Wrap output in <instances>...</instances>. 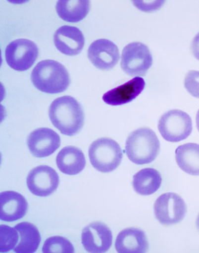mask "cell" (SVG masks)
Segmentation results:
<instances>
[{
  "instance_id": "6da1fadb",
  "label": "cell",
  "mask_w": 199,
  "mask_h": 253,
  "mask_svg": "<svg viewBox=\"0 0 199 253\" xmlns=\"http://www.w3.org/2000/svg\"><path fill=\"white\" fill-rule=\"evenodd\" d=\"M49 115L53 126L65 135H76L84 124L81 104L74 98L67 95L56 98L51 103Z\"/></svg>"
},
{
  "instance_id": "7a4b0ae2",
  "label": "cell",
  "mask_w": 199,
  "mask_h": 253,
  "mask_svg": "<svg viewBox=\"0 0 199 253\" xmlns=\"http://www.w3.org/2000/svg\"><path fill=\"white\" fill-rule=\"evenodd\" d=\"M31 79L37 89L48 94L62 93L70 84V77L66 68L52 60L38 63L32 72Z\"/></svg>"
},
{
  "instance_id": "3957f363",
  "label": "cell",
  "mask_w": 199,
  "mask_h": 253,
  "mask_svg": "<svg viewBox=\"0 0 199 253\" xmlns=\"http://www.w3.org/2000/svg\"><path fill=\"white\" fill-rule=\"evenodd\" d=\"M160 143L150 128H140L132 132L126 141L125 151L128 159L137 165L148 164L158 156Z\"/></svg>"
},
{
  "instance_id": "277c9868",
  "label": "cell",
  "mask_w": 199,
  "mask_h": 253,
  "mask_svg": "<svg viewBox=\"0 0 199 253\" xmlns=\"http://www.w3.org/2000/svg\"><path fill=\"white\" fill-rule=\"evenodd\" d=\"M89 154L92 166L101 172L116 170L123 157L119 144L108 137L100 138L94 141L90 145Z\"/></svg>"
},
{
  "instance_id": "5b68a950",
  "label": "cell",
  "mask_w": 199,
  "mask_h": 253,
  "mask_svg": "<svg viewBox=\"0 0 199 253\" xmlns=\"http://www.w3.org/2000/svg\"><path fill=\"white\" fill-rule=\"evenodd\" d=\"M158 129L164 140L177 143L186 139L192 133V120L182 110H170L160 118Z\"/></svg>"
},
{
  "instance_id": "8992f818",
  "label": "cell",
  "mask_w": 199,
  "mask_h": 253,
  "mask_svg": "<svg viewBox=\"0 0 199 253\" xmlns=\"http://www.w3.org/2000/svg\"><path fill=\"white\" fill-rule=\"evenodd\" d=\"M152 56L147 45L132 42L126 45L122 52L121 67L131 76H143L152 66Z\"/></svg>"
},
{
  "instance_id": "52a82bcc",
  "label": "cell",
  "mask_w": 199,
  "mask_h": 253,
  "mask_svg": "<svg viewBox=\"0 0 199 253\" xmlns=\"http://www.w3.org/2000/svg\"><path fill=\"white\" fill-rule=\"evenodd\" d=\"M39 55L37 44L32 41L19 39L11 42L5 49L7 65L13 70L23 72L28 70L35 63Z\"/></svg>"
},
{
  "instance_id": "ba28073f",
  "label": "cell",
  "mask_w": 199,
  "mask_h": 253,
  "mask_svg": "<svg viewBox=\"0 0 199 253\" xmlns=\"http://www.w3.org/2000/svg\"><path fill=\"white\" fill-rule=\"evenodd\" d=\"M156 219L164 225H172L181 222L186 216L185 201L177 194L164 193L156 199L154 205Z\"/></svg>"
},
{
  "instance_id": "9c48e42d",
  "label": "cell",
  "mask_w": 199,
  "mask_h": 253,
  "mask_svg": "<svg viewBox=\"0 0 199 253\" xmlns=\"http://www.w3.org/2000/svg\"><path fill=\"white\" fill-rule=\"evenodd\" d=\"M59 177L50 167L41 166L34 168L27 177V186L33 194L46 197L51 195L59 185Z\"/></svg>"
},
{
  "instance_id": "30bf717a",
  "label": "cell",
  "mask_w": 199,
  "mask_h": 253,
  "mask_svg": "<svg viewBox=\"0 0 199 253\" xmlns=\"http://www.w3.org/2000/svg\"><path fill=\"white\" fill-rule=\"evenodd\" d=\"M88 57L99 70L109 71L115 67L119 61V49L109 40H98L90 45L88 49Z\"/></svg>"
},
{
  "instance_id": "8fae6325",
  "label": "cell",
  "mask_w": 199,
  "mask_h": 253,
  "mask_svg": "<svg viewBox=\"0 0 199 253\" xmlns=\"http://www.w3.org/2000/svg\"><path fill=\"white\" fill-rule=\"evenodd\" d=\"M113 235L107 226L95 222L84 228L82 234V243L83 247L89 253H105L112 245Z\"/></svg>"
},
{
  "instance_id": "7c38bea8",
  "label": "cell",
  "mask_w": 199,
  "mask_h": 253,
  "mask_svg": "<svg viewBox=\"0 0 199 253\" xmlns=\"http://www.w3.org/2000/svg\"><path fill=\"white\" fill-rule=\"evenodd\" d=\"M60 138L58 133L49 128L34 130L28 139V147L30 153L37 158L48 157L60 146Z\"/></svg>"
},
{
  "instance_id": "4fadbf2b",
  "label": "cell",
  "mask_w": 199,
  "mask_h": 253,
  "mask_svg": "<svg viewBox=\"0 0 199 253\" xmlns=\"http://www.w3.org/2000/svg\"><path fill=\"white\" fill-rule=\"evenodd\" d=\"M55 47L63 54L76 56L82 51L85 40L81 31L76 27L63 26L53 36Z\"/></svg>"
},
{
  "instance_id": "5bb4252c",
  "label": "cell",
  "mask_w": 199,
  "mask_h": 253,
  "mask_svg": "<svg viewBox=\"0 0 199 253\" xmlns=\"http://www.w3.org/2000/svg\"><path fill=\"white\" fill-rule=\"evenodd\" d=\"M28 210V203L24 196L16 191H6L0 194V218L13 222L24 217Z\"/></svg>"
},
{
  "instance_id": "9a60e30c",
  "label": "cell",
  "mask_w": 199,
  "mask_h": 253,
  "mask_svg": "<svg viewBox=\"0 0 199 253\" xmlns=\"http://www.w3.org/2000/svg\"><path fill=\"white\" fill-rule=\"evenodd\" d=\"M145 87L144 79L136 77L123 85L106 92L102 100L111 106H120L132 101L143 92Z\"/></svg>"
},
{
  "instance_id": "2e32d148",
  "label": "cell",
  "mask_w": 199,
  "mask_h": 253,
  "mask_svg": "<svg viewBox=\"0 0 199 253\" xmlns=\"http://www.w3.org/2000/svg\"><path fill=\"white\" fill-rule=\"evenodd\" d=\"M115 248L120 253H143L148 252L149 243L146 234L140 229L122 230L117 237Z\"/></svg>"
},
{
  "instance_id": "e0dca14e",
  "label": "cell",
  "mask_w": 199,
  "mask_h": 253,
  "mask_svg": "<svg viewBox=\"0 0 199 253\" xmlns=\"http://www.w3.org/2000/svg\"><path fill=\"white\" fill-rule=\"evenodd\" d=\"M56 163L61 172L70 175L80 173L86 164L85 156L81 149L74 146L63 148L57 155Z\"/></svg>"
},
{
  "instance_id": "ac0fdd59",
  "label": "cell",
  "mask_w": 199,
  "mask_h": 253,
  "mask_svg": "<svg viewBox=\"0 0 199 253\" xmlns=\"http://www.w3.org/2000/svg\"><path fill=\"white\" fill-rule=\"evenodd\" d=\"M160 172L153 168H145L133 175V187L137 194L148 196L156 192L161 186Z\"/></svg>"
},
{
  "instance_id": "d6986e66",
  "label": "cell",
  "mask_w": 199,
  "mask_h": 253,
  "mask_svg": "<svg viewBox=\"0 0 199 253\" xmlns=\"http://www.w3.org/2000/svg\"><path fill=\"white\" fill-rule=\"evenodd\" d=\"M89 0H59L57 1V14L63 20L76 23L86 18L90 10Z\"/></svg>"
},
{
  "instance_id": "ffe728a7",
  "label": "cell",
  "mask_w": 199,
  "mask_h": 253,
  "mask_svg": "<svg viewBox=\"0 0 199 253\" xmlns=\"http://www.w3.org/2000/svg\"><path fill=\"white\" fill-rule=\"evenodd\" d=\"M14 228L18 233L19 240L13 249L14 252L17 253L36 252L41 241L40 233L36 226L28 222H22Z\"/></svg>"
},
{
  "instance_id": "44dd1931",
  "label": "cell",
  "mask_w": 199,
  "mask_h": 253,
  "mask_svg": "<svg viewBox=\"0 0 199 253\" xmlns=\"http://www.w3.org/2000/svg\"><path fill=\"white\" fill-rule=\"evenodd\" d=\"M175 159L184 172L199 176V144L190 143L180 145L176 149Z\"/></svg>"
},
{
  "instance_id": "7402d4cb",
  "label": "cell",
  "mask_w": 199,
  "mask_h": 253,
  "mask_svg": "<svg viewBox=\"0 0 199 253\" xmlns=\"http://www.w3.org/2000/svg\"><path fill=\"white\" fill-rule=\"evenodd\" d=\"M42 252L44 253H73L75 249L73 245L67 239L60 236L50 237L46 240Z\"/></svg>"
},
{
  "instance_id": "603a6c76",
  "label": "cell",
  "mask_w": 199,
  "mask_h": 253,
  "mask_svg": "<svg viewBox=\"0 0 199 253\" xmlns=\"http://www.w3.org/2000/svg\"><path fill=\"white\" fill-rule=\"evenodd\" d=\"M18 240V233L16 228L6 225L0 226V252L6 253L13 250Z\"/></svg>"
},
{
  "instance_id": "cb8c5ba5",
  "label": "cell",
  "mask_w": 199,
  "mask_h": 253,
  "mask_svg": "<svg viewBox=\"0 0 199 253\" xmlns=\"http://www.w3.org/2000/svg\"><path fill=\"white\" fill-rule=\"evenodd\" d=\"M184 84L191 95L199 98V71H190L187 73Z\"/></svg>"
},
{
  "instance_id": "d4e9b609",
  "label": "cell",
  "mask_w": 199,
  "mask_h": 253,
  "mask_svg": "<svg viewBox=\"0 0 199 253\" xmlns=\"http://www.w3.org/2000/svg\"><path fill=\"white\" fill-rule=\"evenodd\" d=\"M191 51L197 60H199V33L195 37L191 43Z\"/></svg>"
},
{
  "instance_id": "484cf974",
  "label": "cell",
  "mask_w": 199,
  "mask_h": 253,
  "mask_svg": "<svg viewBox=\"0 0 199 253\" xmlns=\"http://www.w3.org/2000/svg\"><path fill=\"white\" fill-rule=\"evenodd\" d=\"M196 121H197V128L199 132V110H198V113L197 114Z\"/></svg>"
},
{
  "instance_id": "4316f807",
  "label": "cell",
  "mask_w": 199,
  "mask_h": 253,
  "mask_svg": "<svg viewBox=\"0 0 199 253\" xmlns=\"http://www.w3.org/2000/svg\"><path fill=\"white\" fill-rule=\"evenodd\" d=\"M196 225H197V228L198 229V230L199 231V213L198 216L197 218Z\"/></svg>"
}]
</instances>
